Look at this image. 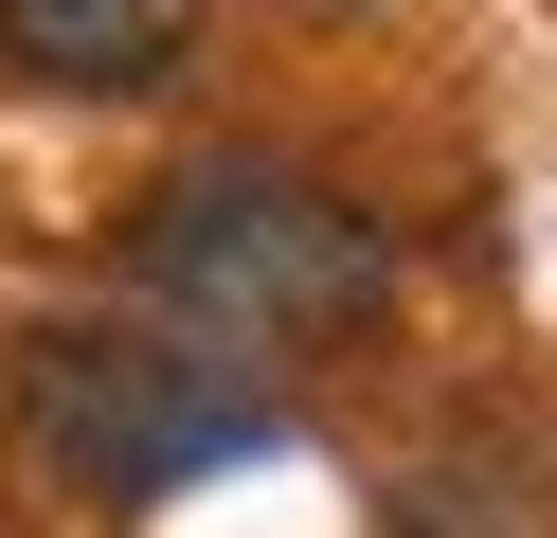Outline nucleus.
Wrapping results in <instances>:
<instances>
[{"mask_svg":"<svg viewBox=\"0 0 557 538\" xmlns=\"http://www.w3.org/2000/svg\"><path fill=\"white\" fill-rule=\"evenodd\" d=\"M18 430L90 502H181V485L270 449V395L234 359H198V341H145V323H37L18 341Z\"/></svg>","mask_w":557,"mask_h":538,"instance_id":"obj_2","label":"nucleus"},{"mask_svg":"<svg viewBox=\"0 0 557 538\" xmlns=\"http://www.w3.org/2000/svg\"><path fill=\"white\" fill-rule=\"evenodd\" d=\"M126 270H145L181 323H216V341H360V323L396 305V234H377L360 198H324L306 162H198V179H162L145 234H126Z\"/></svg>","mask_w":557,"mask_h":538,"instance_id":"obj_1","label":"nucleus"},{"mask_svg":"<svg viewBox=\"0 0 557 538\" xmlns=\"http://www.w3.org/2000/svg\"><path fill=\"white\" fill-rule=\"evenodd\" d=\"M198 36V0H0V54L37 90H162Z\"/></svg>","mask_w":557,"mask_h":538,"instance_id":"obj_3","label":"nucleus"}]
</instances>
